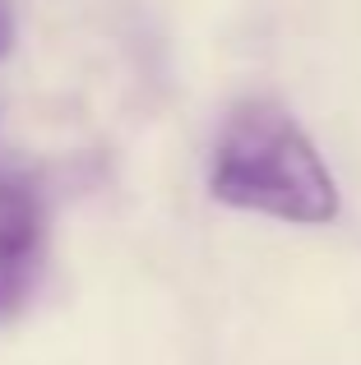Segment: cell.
Returning a JSON list of instances; mask_svg holds the SVG:
<instances>
[{
	"label": "cell",
	"instance_id": "6da1fadb",
	"mask_svg": "<svg viewBox=\"0 0 361 365\" xmlns=\"http://www.w3.org/2000/svg\"><path fill=\"white\" fill-rule=\"evenodd\" d=\"M208 190L218 204L278 222L320 227L338 217L334 171L292 111L269 98H245L227 111L208 162Z\"/></svg>",
	"mask_w": 361,
	"mask_h": 365
},
{
	"label": "cell",
	"instance_id": "3957f363",
	"mask_svg": "<svg viewBox=\"0 0 361 365\" xmlns=\"http://www.w3.org/2000/svg\"><path fill=\"white\" fill-rule=\"evenodd\" d=\"M14 46V14H9V5L0 0V56Z\"/></svg>",
	"mask_w": 361,
	"mask_h": 365
},
{
	"label": "cell",
	"instance_id": "7a4b0ae2",
	"mask_svg": "<svg viewBox=\"0 0 361 365\" xmlns=\"http://www.w3.org/2000/svg\"><path fill=\"white\" fill-rule=\"evenodd\" d=\"M46 217L42 199L28 180L0 176V319L24 310L42 273Z\"/></svg>",
	"mask_w": 361,
	"mask_h": 365
}]
</instances>
